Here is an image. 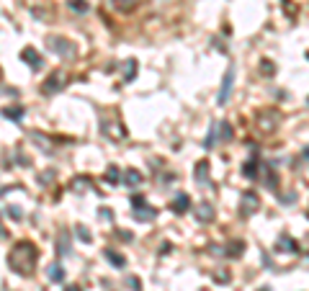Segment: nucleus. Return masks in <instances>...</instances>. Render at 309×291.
<instances>
[{"mask_svg":"<svg viewBox=\"0 0 309 291\" xmlns=\"http://www.w3.org/2000/svg\"><path fill=\"white\" fill-rule=\"evenodd\" d=\"M36 245L29 240H21L8 255V265L10 271H16L18 276H29L34 271V263H36Z\"/></svg>","mask_w":309,"mask_h":291,"instance_id":"obj_1","label":"nucleus"},{"mask_svg":"<svg viewBox=\"0 0 309 291\" xmlns=\"http://www.w3.org/2000/svg\"><path fill=\"white\" fill-rule=\"evenodd\" d=\"M155 214H157V209H152L150 204L144 201V196H132V217H134V222H150V219H155Z\"/></svg>","mask_w":309,"mask_h":291,"instance_id":"obj_2","label":"nucleus"},{"mask_svg":"<svg viewBox=\"0 0 309 291\" xmlns=\"http://www.w3.org/2000/svg\"><path fill=\"white\" fill-rule=\"evenodd\" d=\"M49 49L57 54V57H62V60H70L75 57V47H72V41H67L65 36H49Z\"/></svg>","mask_w":309,"mask_h":291,"instance_id":"obj_3","label":"nucleus"},{"mask_svg":"<svg viewBox=\"0 0 309 291\" xmlns=\"http://www.w3.org/2000/svg\"><path fill=\"white\" fill-rule=\"evenodd\" d=\"M232 88H235V67H227V72L222 77V85H219V93H216V103L224 106L227 100H230Z\"/></svg>","mask_w":309,"mask_h":291,"instance_id":"obj_4","label":"nucleus"},{"mask_svg":"<svg viewBox=\"0 0 309 291\" xmlns=\"http://www.w3.org/2000/svg\"><path fill=\"white\" fill-rule=\"evenodd\" d=\"M240 209H242V217H253L255 211L260 209V198H258V194L245 191L242 198H240Z\"/></svg>","mask_w":309,"mask_h":291,"instance_id":"obj_5","label":"nucleus"},{"mask_svg":"<svg viewBox=\"0 0 309 291\" xmlns=\"http://www.w3.org/2000/svg\"><path fill=\"white\" fill-rule=\"evenodd\" d=\"M258 121L263 124V131H273V129L278 127L281 116H278V111H263V114L258 116Z\"/></svg>","mask_w":309,"mask_h":291,"instance_id":"obj_6","label":"nucleus"},{"mask_svg":"<svg viewBox=\"0 0 309 291\" xmlns=\"http://www.w3.org/2000/svg\"><path fill=\"white\" fill-rule=\"evenodd\" d=\"M21 60H24L31 70H41V65H44V60H41V54L36 52V49H31V47H26L24 52H21Z\"/></svg>","mask_w":309,"mask_h":291,"instance_id":"obj_7","label":"nucleus"},{"mask_svg":"<svg viewBox=\"0 0 309 291\" xmlns=\"http://www.w3.org/2000/svg\"><path fill=\"white\" fill-rule=\"evenodd\" d=\"M276 250H281V253H299V245L283 232V234H278V240H276Z\"/></svg>","mask_w":309,"mask_h":291,"instance_id":"obj_8","label":"nucleus"},{"mask_svg":"<svg viewBox=\"0 0 309 291\" xmlns=\"http://www.w3.org/2000/svg\"><path fill=\"white\" fill-rule=\"evenodd\" d=\"M188 206H191L188 194H178V196L173 198V204H170V211H173V214H186Z\"/></svg>","mask_w":309,"mask_h":291,"instance_id":"obj_9","label":"nucleus"},{"mask_svg":"<svg viewBox=\"0 0 309 291\" xmlns=\"http://www.w3.org/2000/svg\"><path fill=\"white\" fill-rule=\"evenodd\" d=\"M214 214H216V209L211 206V204H199V209H196V222H201V225H206V222H211L214 219Z\"/></svg>","mask_w":309,"mask_h":291,"instance_id":"obj_10","label":"nucleus"},{"mask_svg":"<svg viewBox=\"0 0 309 291\" xmlns=\"http://www.w3.org/2000/svg\"><path fill=\"white\" fill-rule=\"evenodd\" d=\"M193 181L196 183H209V162L206 160L196 162V167H193Z\"/></svg>","mask_w":309,"mask_h":291,"instance_id":"obj_11","label":"nucleus"},{"mask_svg":"<svg viewBox=\"0 0 309 291\" xmlns=\"http://www.w3.org/2000/svg\"><path fill=\"white\" fill-rule=\"evenodd\" d=\"M57 253L60 255H70V232L62 229L57 234Z\"/></svg>","mask_w":309,"mask_h":291,"instance_id":"obj_12","label":"nucleus"},{"mask_svg":"<svg viewBox=\"0 0 309 291\" xmlns=\"http://www.w3.org/2000/svg\"><path fill=\"white\" fill-rule=\"evenodd\" d=\"M47 278H49L52 284H62V281H65V268H62L60 263L49 265V268H47Z\"/></svg>","mask_w":309,"mask_h":291,"instance_id":"obj_13","label":"nucleus"},{"mask_svg":"<svg viewBox=\"0 0 309 291\" xmlns=\"http://www.w3.org/2000/svg\"><path fill=\"white\" fill-rule=\"evenodd\" d=\"M62 88H65V85H62V77L54 72L52 77H47V83H44V93L49 96V93H57V91H62Z\"/></svg>","mask_w":309,"mask_h":291,"instance_id":"obj_14","label":"nucleus"},{"mask_svg":"<svg viewBox=\"0 0 309 291\" xmlns=\"http://www.w3.org/2000/svg\"><path fill=\"white\" fill-rule=\"evenodd\" d=\"M139 3H142V0H111V5L116 10H121V13H132Z\"/></svg>","mask_w":309,"mask_h":291,"instance_id":"obj_15","label":"nucleus"},{"mask_svg":"<svg viewBox=\"0 0 309 291\" xmlns=\"http://www.w3.org/2000/svg\"><path fill=\"white\" fill-rule=\"evenodd\" d=\"M242 250H245V242H242V240H232L230 245H227L224 255H227V258H240V255H242Z\"/></svg>","mask_w":309,"mask_h":291,"instance_id":"obj_16","label":"nucleus"},{"mask_svg":"<svg viewBox=\"0 0 309 291\" xmlns=\"http://www.w3.org/2000/svg\"><path fill=\"white\" fill-rule=\"evenodd\" d=\"M258 173H260L258 160H255V158H250V160L242 165V175H245V178H258Z\"/></svg>","mask_w":309,"mask_h":291,"instance_id":"obj_17","label":"nucleus"},{"mask_svg":"<svg viewBox=\"0 0 309 291\" xmlns=\"http://www.w3.org/2000/svg\"><path fill=\"white\" fill-rule=\"evenodd\" d=\"M103 255H106V260H108V263H113L116 268H124V265H127V258H124V255H119L116 250H106Z\"/></svg>","mask_w":309,"mask_h":291,"instance_id":"obj_18","label":"nucleus"},{"mask_svg":"<svg viewBox=\"0 0 309 291\" xmlns=\"http://www.w3.org/2000/svg\"><path fill=\"white\" fill-rule=\"evenodd\" d=\"M124 181H127V186L134 188V186H139V183H142V173H139V170H129L127 175H124Z\"/></svg>","mask_w":309,"mask_h":291,"instance_id":"obj_19","label":"nucleus"},{"mask_svg":"<svg viewBox=\"0 0 309 291\" xmlns=\"http://www.w3.org/2000/svg\"><path fill=\"white\" fill-rule=\"evenodd\" d=\"M266 186L271 188V191H276V173H273V165H266Z\"/></svg>","mask_w":309,"mask_h":291,"instance_id":"obj_20","label":"nucleus"},{"mask_svg":"<svg viewBox=\"0 0 309 291\" xmlns=\"http://www.w3.org/2000/svg\"><path fill=\"white\" fill-rule=\"evenodd\" d=\"M67 5H70V10H75V13H88L85 0H67Z\"/></svg>","mask_w":309,"mask_h":291,"instance_id":"obj_21","label":"nucleus"},{"mask_svg":"<svg viewBox=\"0 0 309 291\" xmlns=\"http://www.w3.org/2000/svg\"><path fill=\"white\" fill-rule=\"evenodd\" d=\"M3 116L10 119V121H21V119H24V108H5Z\"/></svg>","mask_w":309,"mask_h":291,"instance_id":"obj_22","label":"nucleus"},{"mask_svg":"<svg viewBox=\"0 0 309 291\" xmlns=\"http://www.w3.org/2000/svg\"><path fill=\"white\" fill-rule=\"evenodd\" d=\"M134 75H137V62H132V60H129V62H124V80L129 83Z\"/></svg>","mask_w":309,"mask_h":291,"instance_id":"obj_23","label":"nucleus"},{"mask_svg":"<svg viewBox=\"0 0 309 291\" xmlns=\"http://www.w3.org/2000/svg\"><path fill=\"white\" fill-rule=\"evenodd\" d=\"M216 131H219V124H211L209 137H206V142H204V147H206V150H211V144H214V139H216Z\"/></svg>","mask_w":309,"mask_h":291,"instance_id":"obj_24","label":"nucleus"},{"mask_svg":"<svg viewBox=\"0 0 309 291\" xmlns=\"http://www.w3.org/2000/svg\"><path fill=\"white\" fill-rule=\"evenodd\" d=\"M119 178H121L119 167H108V170H106V181L108 183H119Z\"/></svg>","mask_w":309,"mask_h":291,"instance_id":"obj_25","label":"nucleus"},{"mask_svg":"<svg viewBox=\"0 0 309 291\" xmlns=\"http://www.w3.org/2000/svg\"><path fill=\"white\" fill-rule=\"evenodd\" d=\"M219 131H222V139H230L232 137V127L227 124V121H222V124H219Z\"/></svg>","mask_w":309,"mask_h":291,"instance_id":"obj_26","label":"nucleus"},{"mask_svg":"<svg viewBox=\"0 0 309 291\" xmlns=\"http://www.w3.org/2000/svg\"><path fill=\"white\" fill-rule=\"evenodd\" d=\"M5 214L10 217V219H21V217H24V214H21V211H18V206H5Z\"/></svg>","mask_w":309,"mask_h":291,"instance_id":"obj_27","label":"nucleus"},{"mask_svg":"<svg viewBox=\"0 0 309 291\" xmlns=\"http://www.w3.org/2000/svg\"><path fill=\"white\" fill-rule=\"evenodd\" d=\"M75 232H77V237L83 240V242H90V240H93V237L88 234V229H85V227H75Z\"/></svg>","mask_w":309,"mask_h":291,"instance_id":"obj_28","label":"nucleus"},{"mask_svg":"<svg viewBox=\"0 0 309 291\" xmlns=\"http://www.w3.org/2000/svg\"><path fill=\"white\" fill-rule=\"evenodd\" d=\"M127 286L134 289V291H139V289H142V281H139V278H134V276H129V278H127Z\"/></svg>","mask_w":309,"mask_h":291,"instance_id":"obj_29","label":"nucleus"},{"mask_svg":"<svg viewBox=\"0 0 309 291\" xmlns=\"http://www.w3.org/2000/svg\"><path fill=\"white\" fill-rule=\"evenodd\" d=\"M260 65H263V75H273V62L271 60H263Z\"/></svg>","mask_w":309,"mask_h":291,"instance_id":"obj_30","label":"nucleus"},{"mask_svg":"<svg viewBox=\"0 0 309 291\" xmlns=\"http://www.w3.org/2000/svg\"><path fill=\"white\" fill-rule=\"evenodd\" d=\"M65 291H83V289H80V286H67Z\"/></svg>","mask_w":309,"mask_h":291,"instance_id":"obj_31","label":"nucleus"}]
</instances>
